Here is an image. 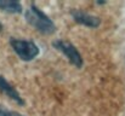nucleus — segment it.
<instances>
[{
	"mask_svg": "<svg viewBox=\"0 0 125 116\" xmlns=\"http://www.w3.org/2000/svg\"><path fill=\"white\" fill-rule=\"evenodd\" d=\"M10 45L15 53L24 62L33 61L39 54V47L35 42L31 40H23V39H10Z\"/></svg>",
	"mask_w": 125,
	"mask_h": 116,
	"instance_id": "2",
	"label": "nucleus"
},
{
	"mask_svg": "<svg viewBox=\"0 0 125 116\" xmlns=\"http://www.w3.org/2000/svg\"><path fill=\"white\" fill-rule=\"evenodd\" d=\"M52 46H53L57 51H60V52L69 61V63L73 64L75 68L80 69V68L83 67V64H84L83 57H82L80 52L77 50V47H75L72 42H69V41H67V40H61V39H58V40H55V41L52 42Z\"/></svg>",
	"mask_w": 125,
	"mask_h": 116,
	"instance_id": "3",
	"label": "nucleus"
},
{
	"mask_svg": "<svg viewBox=\"0 0 125 116\" xmlns=\"http://www.w3.org/2000/svg\"><path fill=\"white\" fill-rule=\"evenodd\" d=\"M24 17L35 30L44 35H51L56 32V26L52 19L34 4H31V6L26 10Z\"/></svg>",
	"mask_w": 125,
	"mask_h": 116,
	"instance_id": "1",
	"label": "nucleus"
},
{
	"mask_svg": "<svg viewBox=\"0 0 125 116\" xmlns=\"http://www.w3.org/2000/svg\"><path fill=\"white\" fill-rule=\"evenodd\" d=\"M2 30V24H1V22H0V32Z\"/></svg>",
	"mask_w": 125,
	"mask_h": 116,
	"instance_id": "8",
	"label": "nucleus"
},
{
	"mask_svg": "<svg viewBox=\"0 0 125 116\" xmlns=\"http://www.w3.org/2000/svg\"><path fill=\"white\" fill-rule=\"evenodd\" d=\"M71 15L77 23L85 26V27H89V28H97L101 24V19L98 17L92 16L87 12H84L82 10H72Z\"/></svg>",
	"mask_w": 125,
	"mask_h": 116,
	"instance_id": "4",
	"label": "nucleus"
},
{
	"mask_svg": "<svg viewBox=\"0 0 125 116\" xmlns=\"http://www.w3.org/2000/svg\"><path fill=\"white\" fill-rule=\"evenodd\" d=\"M0 116H22L15 111H10V110H6L5 108L0 107Z\"/></svg>",
	"mask_w": 125,
	"mask_h": 116,
	"instance_id": "7",
	"label": "nucleus"
},
{
	"mask_svg": "<svg viewBox=\"0 0 125 116\" xmlns=\"http://www.w3.org/2000/svg\"><path fill=\"white\" fill-rule=\"evenodd\" d=\"M0 10L7 13H22L23 7L21 2H17V1L0 0Z\"/></svg>",
	"mask_w": 125,
	"mask_h": 116,
	"instance_id": "6",
	"label": "nucleus"
},
{
	"mask_svg": "<svg viewBox=\"0 0 125 116\" xmlns=\"http://www.w3.org/2000/svg\"><path fill=\"white\" fill-rule=\"evenodd\" d=\"M0 92H2L5 96H7L10 99H12L17 104H20V105H23L24 104V100L22 99V97L18 93V91L5 77L1 76V75H0Z\"/></svg>",
	"mask_w": 125,
	"mask_h": 116,
	"instance_id": "5",
	"label": "nucleus"
}]
</instances>
